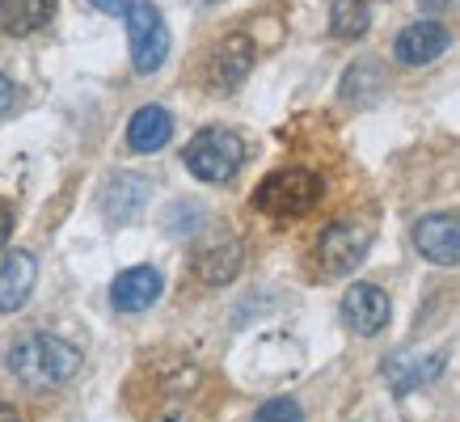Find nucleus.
<instances>
[{
	"label": "nucleus",
	"mask_w": 460,
	"mask_h": 422,
	"mask_svg": "<svg viewBox=\"0 0 460 422\" xmlns=\"http://www.w3.org/2000/svg\"><path fill=\"white\" fill-rule=\"evenodd\" d=\"M34 283H39V262H34V253H26V250L4 253V258H0V312L22 309L30 300V292H34Z\"/></svg>",
	"instance_id": "9d476101"
},
{
	"label": "nucleus",
	"mask_w": 460,
	"mask_h": 422,
	"mask_svg": "<svg viewBox=\"0 0 460 422\" xmlns=\"http://www.w3.org/2000/svg\"><path fill=\"white\" fill-rule=\"evenodd\" d=\"M186 169L195 173L199 182H228L241 165H245V140H241L237 131H228V127H208V131H199L195 140L186 144Z\"/></svg>",
	"instance_id": "7ed1b4c3"
},
{
	"label": "nucleus",
	"mask_w": 460,
	"mask_h": 422,
	"mask_svg": "<svg viewBox=\"0 0 460 422\" xmlns=\"http://www.w3.org/2000/svg\"><path fill=\"white\" fill-rule=\"evenodd\" d=\"M169 136H173V119H169L165 106H140V110L131 114V123H127V144H131L136 153L165 148Z\"/></svg>",
	"instance_id": "4468645a"
},
{
	"label": "nucleus",
	"mask_w": 460,
	"mask_h": 422,
	"mask_svg": "<svg viewBox=\"0 0 460 422\" xmlns=\"http://www.w3.org/2000/svg\"><path fill=\"white\" fill-rule=\"evenodd\" d=\"M156 295H161V275L153 267H131L114 279L111 304L119 312H144L156 304Z\"/></svg>",
	"instance_id": "f8f14e48"
},
{
	"label": "nucleus",
	"mask_w": 460,
	"mask_h": 422,
	"mask_svg": "<svg viewBox=\"0 0 460 422\" xmlns=\"http://www.w3.org/2000/svg\"><path fill=\"white\" fill-rule=\"evenodd\" d=\"M127 34H131V64H136V72L148 76L169 59V26L156 4L136 0L127 9Z\"/></svg>",
	"instance_id": "20e7f679"
},
{
	"label": "nucleus",
	"mask_w": 460,
	"mask_h": 422,
	"mask_svg": "<svg viewBox=\"0 0 460 422\" xmlns=\"http://www.w3.org/2000/svg\"><path fill=\"white\" fill-rule=\"evenodd\" d=\"M367 250H372V233L363 224H355V220H334L317 241L321 270L334 275V279L338 275H350V270L367 258Z\"/></svg>",
	"instance_id": "39448f33"
},
{
	"label": "nucleus",
	"mask_w": 460,
	"mask_h": 422,
	"mask_svg": "<svg viewBox=\"0 0 460 422\" xmlns=\"http://www.w3.org/2000/svg\"><path fill=\"white\" fill-rule=\"evenodd\" d=\"M444 372V355H402V359H385V380L393 384V393L405 397L419 384H431Z\"/></svg>",
	"instance_id": "ddd939ff"
},
{
	"label": "nucleus",
	"mask_w": 460,
	"mask_h": 422,
	"mask_svg": "<svg viewBox=\"0 0 460 422\" xmlns=\"http://www.w3.org/2000/svg\"><path fill=\"white\" fill-rule=\"evenodd\" d=\"M414 245L435 267H456L460 262V215H422L414 224Z\"/></svg>",
	"instance_id": "0eeeda50"
},
{
	"label": "nucleus",
	"mask_w": 460,
	"mask_h": 422,
	"mask_svg": "<svg viewBox=\"0 0 460 422\" xmlns=\"http://www.w3.org/2000/svg\"><path fill=\"white\" fill-rule=\"evenodd\" d=\"M9 237H13V211L0 203V250L9 245Z\"/></svg>",
	"instance_id": "5701e85b"
},
{
	"label": "nucleus",
	"mask_w": 460,
	"mask_h": 422,
	"mask_svg": "<svg viewBox=\"0 0 460 422\" xmlns=\"http://www.w3.org/2000/svg\"><path fill=\"white\" fill-rule=\"evenodd\" d=\"M0 422H22V418H17L13 406H4V401H0Z\"/></svg>",
	"instance_id": "393cba45"
},
{
	"label": "nucleus",
	"mask_w": 460,
	"mask_h": 422,
	"mask_svg": "<svg viewBox=\"0 0 460 422\" xmlns=\"http://www.w3.org/2000/svg\"><path fill=\"white\" fill-rule=\"evenodd\" d=\"M338 93L350 106H367L376 93H385V64L380 59H355L347 76H342V84H338Z\"/></svg>",
	"instance_id": "f3484780"
},
{
	"label": "nucleus",
	"mask_w": 460,
	"mask_h": 422,
	"mask_svg": "<svg viewBox=\"0 0 460 422\" xmlns=\"http://www.w3.org/2000/svg\"><path fill=\"white\" fill-rule=\"evenodd\" d=\"M253 68V42L245 34H228V39L216 47V56H211V68H208V81L216 93H233L245 84Z\"/></svg>",
	"instance_id": "1a4fd4ad"
},
{
	"label": "nucleus",
	"mask_w": 460,
	"mask_h": 422,
	"mask_svg": "<svg viewBox=\"0 0 460 422\" xmlns=\"http://www.w3.org/2000/svg\"><path fill=\"white\" fill-rule=\"evenodd\" d=\"M56 17V0H0V26L4 34L26 39Z\"/></svg>",
	"instance_id": "dca6fc26"
},
{
	"label": "nucleus",
	"mask_w": 460,
	"mask_h": 422,
	"mask_svg": "<svg viewBox=\"0 0 460 422\" xmlns=\"http://www.w3.org/2000/svg\"><path fill=\"white\" fill-rule=\"evenodd\" d=\"M321 198V178L308 173V169H279L270 173L258 190H253V207L262 215H275V220H296V215H308Z\"/></svg>",
	"instance_id": "f03ea898"
},
{
	"label": "nucleus",
	"mask_w": 460,
	"mask_h": 422,
	"mask_svg": "<svg viewBox=\"0 0 460 422\" xmlns=\"http://www.w3.org/2000/svg\"><path fill=\"white\" fill-rule=\"evenodd\" d=\"M241 262H245V250L241 241H220V245H208V250L195 258V270L199 279L211 283V287H224L241 275Z\"/></svg>",
	"instance_id": "2eb2a0df"
},
{
	"label": "nucleus",
	"mask_w": 460,
	"mask_h": 422,
	"mask_svg": "<svg viewBox=\"0 0 460 422\" xmlns=\"http://www.w3.org/2000/svg\"><path fill=\"white\" fill-rule=\"evenodd\" d=\"M389 312H393L389 295H385V287H376V283H355V287L342 295V321L363 338L380 334V330L389 325Z\"/></svg>",
	"instance_id": "423d86ee"
},
{
	"label": "nucleus",
	"mask_w": 460,
	"mask_h": 422,
	"mask_svg": "<svg viewBox=\"0 0 460 422\" xmlns=\"http://www.w3.org/2000/svg\"><path fill=\"white\" fill-rule=\"evenodd\" d=\"M9 110H13V81L0 72V119H4Z\"/></svg>",
	"instance_id": "4be33fe9"
},
{
	"label": "nucleus",
	"mask_w": 460,
	"mask_h": 422,
	"mask_svg": "<svg viewBox=\"0 0 460 422\" xmlns=\"http://www.w3.org/2000/svg\"><path fill=\"white\" fill-rule=\"evenodd\" d=\"M447 42H452V34H447L444 26H435V22H419V26H405L402 34H397L393 56L402 59V64H410V68H419V64H431V59L444 56Z\"/></svg>",
	"instance_id": "9b49d317"
},
{
	"label": "nucleus",
	"mask_w": 460,
	"mask_h": 422,
	"mask_svg": "<svg viewBox=\"0 0 460 422\" xmlns=\"http://www.w3.org/2000/svg\"><path fill=\"white\" fill-rule=\"evenodd\" d=\"M9 372L26 389H59L81 372V351L56 334H22L9 347Z\"/></svg>",
	"instance_id": "f257e3e1"
},
{
	"label": "nucleus",
	"mask_w": 460,
	"mask_h": 422,
	"mask_svg": "<svg viewBox=\"0 0 460 422\" xmlns=\"http://www.w3.org/2000/svg\"><path fill=\"white\" fill-rule=\"evenodd\" d=\"M199 224H203V211H199L195 203H178V207H169V215H165V228L173 237H186V233H195Z\"/></svg>",
	"instance_id": "aec40b11"
},
{
	"label": "nucleus",
	"mask_w": 460,
	"mask_h": 422,
	"mask_svg": "<svg viewBox=\"0 0 460 422\" xmlns=\"http://www.w3.org/2000/svg\"><path fill=\"white\" fill-rule=\"evenodd\" d=\"M148 195H153V182L140 178V173H119L106 182L102 190V215L111 220V224H131V220H140V211L148 207Z\"/></svg>",
	"instance_id": "6e6552de"
},
{
	"label": "nucleus",
	"mask_w": 460,
	"mask_h": 422,
	"mask_svg": "<svg viewBox=\"0 0 460 422\" xmlns=\"http://www.w3.org/2000/svg\"><path fill=\"white\" fill-rule=\"evenodd\" d=\"M367 26H372L367 0H334V9H330V30H334L338 39H359V34H367Z\"/></svg>",
	"instance_id": "a211bd4d"
},
{
	"label": "nucleus",
	"mask_w": 460,
	"mask_h": 422,
	"mask_svg": "<svg viewBox=\"0 0 460 422\" xmlns=\"http://www.w3.org/2000/svg\"><path fill=\"white\" fill-rule=\"evenodd\" d=\"M253 422H305V409H300L296 397H270V401L258 406Z\"/></svg>",
	"instance_id": "6ab92c4d"
},
{
	"label": "nucleus",
	"mask_w": 460,
	"mask_h": 422,
	"mask_svg": "<svg viewBox=\"0 0 460 422\" xmlns=\"http://www.w3.org/2000/svg\"><path fill=\"white\" fill-rule=\"evenodd\" d=\"M93 9H102V13H111V17H119V13H127L136 0H89Z\"/></svg>",
	"instance_id": "412c9836"
},
{
	"label": "nucleus",
	"mask_w": 460,
	"mask_h": 422,
	"mask_svg": "<svg viewBox=\"0 0 460 422\" xmlns=\"http://www.w3.org/2000/svg\"><path fill=\"white\" fill-rule=\"evenodd\" d=\"M422 9H431V13H439V9H452V4H456V0H419Z\"/></svg>",
	"instance_id": "b1692460"
},
{
	"label": "nucleus",
	"mask_w": 460,
	"mask_h": 422,
	"mask_svg": "<svg viewBox=\"0 0 460 422\" xmlns=\"http://www.w3.org/2000/svg\"><path fill=\"white\" fill-rule=\"evenodd\" d=\"M165 422H181V418H165Z\"/></svg>",
	"instance_id": "a878e982"
}]
</instances>
